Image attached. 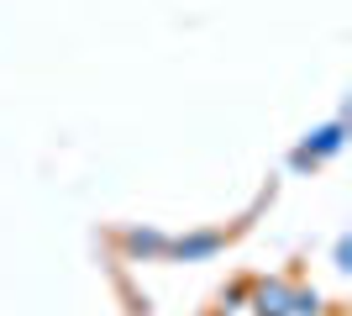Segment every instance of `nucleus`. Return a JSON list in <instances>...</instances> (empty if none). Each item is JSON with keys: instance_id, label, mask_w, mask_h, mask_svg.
Instances as JSON below:
<instances>
[{"instance_id": "obj_1", "label": "nucleus", "mask_w": 352, "mask_h": 316, "mask_svg": "<svg viewBox=\"0 0 352 316\" xmlns=\"http://www.w3.org/2000/svg\"><path fill=\"white\" fill-rule=\"evenodd\" d=\"M289 280H252L248 285V306L252 316H289Z\"/></svg>"}, {"instance_id": "obj_2", "label": "nucleus", "mask_w": 352, "mask_h": 316, "mask_svg": "<svg viewBox=\"0 0 352 316\" xmlns=\"http://www.w3.org/2000/svg\"><path fill=\"white\" fill-rule=\"evenodd\" d=\"M342 137H347V127L342 121H331V127H321V132L310 137L305 148H294V169H316L321 158H331V153L342 148Z\"/></svg>"}, {"instance_id": "obj_3", "label": "nucleus", "mask_w": 352, "mask_h": 316, "mask_svg": "<svg viewBox=\"0 0 352 316\" xmlns=\"http://www.w3.org/2000/svg\"><path fill=\"white\" fill-rule=\"evenodd\" d=\"M226 248V232H195V238H179L168 242V258H179V264H195V258H210Z\"/></svg>"}, {"instance_id": "obj_4", "label": "nucleus", "mask_w": 352, "mask_h": 316, "mask_svg": "<svg viewBox=\"0 0 352 316\" xmlns=\"http://www.w3.org/2000/svg\"><path fill=\"white\" fill-rule=\"evenodd\" d=\"M121 248H126L132 258H158V253H168V238H163V232H142V227H137V232H121Z\"/></svg>"}, {"instance_id": "obj_5", "label": "nucleus", "mask_w": 352, "mask_h": 316, "mask_svg": "<svg viewBox=\"0 0 352 316\" xmlns=\"http://www.w3.org/2000/svg\"><path fill=\"white\" fill-rule=\"evenodd\" d=\"M289 316H321V295L305 285H294L289 290Z\"/></svg>"}]
</instances>
